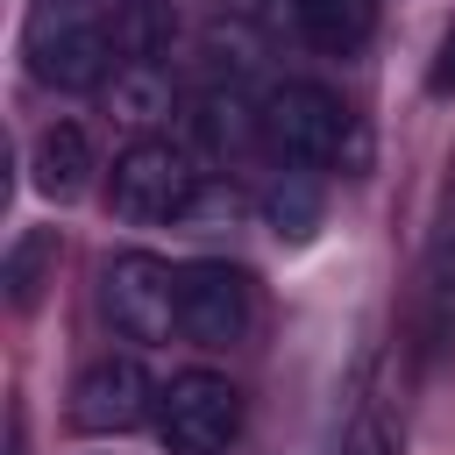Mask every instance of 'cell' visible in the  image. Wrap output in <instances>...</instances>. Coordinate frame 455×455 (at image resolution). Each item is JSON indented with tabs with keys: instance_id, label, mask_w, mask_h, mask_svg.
I'll use <instances>...</instances> for the list:
<instances>
[{
	"instance_id": "6da1fadb",
	"label": "cell",
	"mask_w": 455,
	"mask_h": 455,
	"mask_svg": "<svg viewBox=\"0 0 455 455\" xmlns=\"http://www.w3.org/2000/svg\"><path fill=\"white\" fill-rule=\"evenodd\" d=\"M21 57L50 92H100L121 71L114 0H36L21 28Z\"/></svg>"
},
{
	"instance_id": "7a4b0ae2",
	"label": "cell",
	"mask_w": 455,
	"mask_h": 455,
	"mask_svg": "<svg viewBox=\"0 0 455 455\" xmlns=\"http://www.w3.org/2000/svg\"><path fill=\"white\" fill-rule=\"evenodd\" d=\"M263 142H270V156L291 164V171H327V164H341V149L355 142V121H348V107H341L334 85H320V78H284V85L263 92Z\"/></svg>"
},
{
	"instance_id": "3957f363",
	"label": "cell",
	"mask_w": 455,
	"mask_h": 455,
	"mask_svg": "<svg viewBox=\"0 0 455 455\" xmlns=\"http://www.w3.org/2000/svg\"><path fill=\"white\" fill-rule=\"evenodd\" d=\"M199 199V171L171 135H135L107 171V206L128 228H171Z\"/></svg>"
},
{
	"instance_id": "277c9868",
	"label": "cell",
	"mask_w": 455,
	"mask_h": 455,
	"mask_svg": "<svg viewBox=\"0 0 455 455\" xmlns=\"http://www.w3.org/2000/svg\"><path fill=\"white\" fill-rule=\"evenodd\" d=\"M100 313L114 320L121 341L164 348L178 334V270L164 256H149V249L107 256V270H100Z\"/></svg>"
},
{
	"instance_id": "5b68a950",
	"label": "cell",
	"mask_w": 455,
	"mask_h": 455,
	"mask_svg": "<svg viewBox=\"0 0 455 455\" xmlns=\"http://www.w3.org/2000/svg\"><path fill=\"white\" fill-rule=\"evenodd\" d=\"M256 320V291L249 270L228 256H192L178 263V334L192 348H235Z\"/></svg>"
},
{
	"instance_id": "8992f818",
	"label": "cell",
	"mask_w": 455,
	"mask_h": 455,
	"mask_svg": "<svg viewBox=\"0 0 455 455\" xmlns=\"http://www.w3.org/2000/svg\"><path fill=\"white\" fill-rule=\"evenodd\" d=\"M242 434V391L220 370H185L156 398V441L171 455H220Z\"/></svg>"
},
{
	"instance_id": "52a82bcc",
	"label": "cell",
	"mask_w": 455,
	"mask_h": 455,
	"mask_svg": "<svg viewBox=\"0 0 455 455\" xmlns=\"http://www.w3.org/2000/svg\"><path fill=\"white\" fill-rule=\"evenodd\" d=\"M156 384L135 355H92L71 384V427L78 434H135L142 419H156Z\"/></svg>"
},
{
	"instance_id": "ba28073f",
	"label": "cell",
	"mask_w": 455,
	"mask_h": 455,
	"mask_svg": "<svg viewBox=\"0 0 455 455\" xmlns=\"http://www.w3.org/2000/svg\"><path fill=\"white\" fill-rule=\"evenodd\" d=\"M28 178H36L43 199H78L85 178H92V135H85L78 121L36 128V142H28Z\"/></svg>"
},
{
	"instance_id": "9c48e42d",
	"label": "cell",
	"mask_w": 455,
	"mask_h": 455,
	"mask_svg": "<svg viewBox=\"0 0 455 455\" xmlns=\"http://www.w3.org/2000/svg\"><path fill=\"white\" fill-rule=\"evenodd\" d=\"M185 121L206 156H235V149H249V135H263V100H249L242 85H206Z\"/></svg>"
},
{
	"instance_id": "30bf717a",
	"label": "cell",
	"mask_w": 455,
	"mask_h": 455,
	"mask_svg": "<svg viewBox=\"0 0 455 455\" xmlns=\"http://www.w3.org/2000/svg\"><path fill=\"white\" fill-rule=\"evenodd\" d=\"M377 7L384 0H291V28L320 57H355L377 36Z\"/></svg>"
},
{
	"instance_id": "8fae6325",
	"label": "cell",
	"mask_w": 455,
	"mask_h": 455,
	"mask_svg": "<svg viewBox=\"0 0 455 455\" xmlns=\"http://www.w3.org/2000/svg\"><path fill=\"white\" fill-rule=\"evenodd\" d=\"M50 270H57V228H21V235L7 242V263H0L7 306L28 313V306L43 299V284H50Z\"/></svg>"
},
{
	"instance_id": "7c38bea8",
	"label": "cell",
	"mask_w": 455,
	"mask_h": 455,
	"mask_svg": "<svg viewBox=\"0 0 455 455\" xmlns=\"http://www.w3.org/2000/svg\"><path fill=\"white\" fill-rule=\"evenodd\" d=\"M263 220H270L277 242H306L320 228V185H313V171H284L263 192Z\"/></svg>"
},
{
	"instance_id": "4fadbf2b",
	"label": "cell",
	"mask_w": 455,
	"mask_h": 455,
	"mask_svg": "<svg viewBox=\"0 0 455 455\" xmlns=\"http://www.w3.org/2000/svg\"><path fill=\"white\" fill-rule=\"evenodd\" d=\"M114 107H121V121H156V114H171V64H164V57H128V64L114 71Z\"/></svg>"
},
{
	"instance_id": "5bb4252c",
	"label": "cell",
	"mask_w": 455,
	"mask_h": 455,
	"mask_svg": "<svg viewBox=\"0 0 455 455\" xmlns=\"http://www.w3.org/2000/svg\"><path fill=\"white\" fill-rule=\"evenodd\" d=\"M427 92H434V100L455 92V21H448V36H441V50H434V64H427Z\"/></svg>"
},
{
	"instance_id": "9a60e30c",
	"label": "cell",
	"mask_w": 455,
	"mask_h": 455,
	"mask_svg": "<svg viewBox=\"0 0 455 455\" xmlns=\"http://www.w3.org/2000/svg\"><path fill=\"white\" fill-rule=\"evenodd\" d=\"M341 455H391V434H384V419L377 412H363L355 419V434H348V448Z\"/></svg>"
},
{
	"instance_id": "2e32d148",
	"label": "cell",
	"mask_w": 455,
	"mask_h": 455,
	"mask_svg": "<svg viewBox=\"0 0 455 455\" xmlns=\"http://www.w3.org/2000/svg\"><path fill=\"white\" fill-rule=\"evenodd\" d=\"M114 7H128V0H114Z\"/></svg>"
}]
</instances>
